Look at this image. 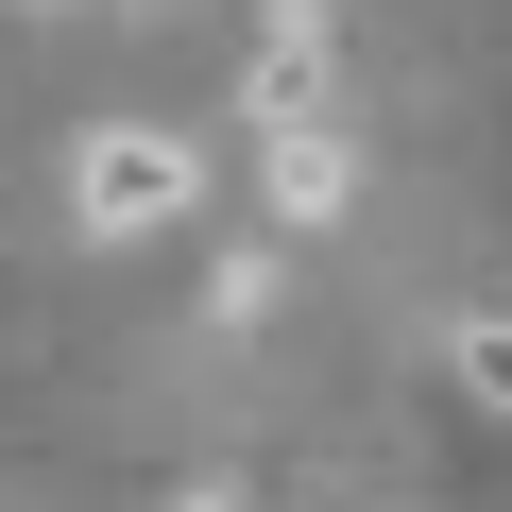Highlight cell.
<instances>
[{"label":"cell","mask_w":512,"mask_h":512,"mask_svg":"<svg viewBox=\"0 0 512 512\" xmlns=\"http://www.w3.org/2000/svg\"><path fill=\"white\" fill-rule=\"evenodd\" d=\"M69 205H86V239H154V222H188V205H205V154H188V137L103 120V137H86V171H69Z\"/></svg>","instance_id":"obj_1"},{"label":"cell","mask_w":512,"mask_h":512,"mask_svg":"<svg viewBox=\"0 0 512 512\" xmlns=\"http://www.w3.org/2000/svg\"><path fill=\"white\" fill-rule=\"evenodd\" d=\"M239 103H256V137L325 120V18H308V0H274V18H256V69H239Z\"/></svg>","instance_id":"obj_2"},{"label":"cell","mask_w":512,"mask_h":512,"mask_svg":"<svg viewBox=\"0 0 512 512\" xmlns=\"http://www.w3.org/2000/svg\"><path fill=\"white\" fill-rule=\"evenodd\" d=\"M274 222H342V137H325V120L274 137Z\"/></svg>","instance_id":"obj_3"},{"label":"cell","mask_w":512,"mask_h":512,"mask_svg":"<svg viewBox=\"0 0 512 512\" xmlns=\"http://www.w3.org/2000/svg\"><path fill=\"white\" fill-rule=\"evenodd\" d=\"M461 393H478V410H512V308H478V325H461Z\"/></svg>","instance_id":"obj_4"}]
</instances>
